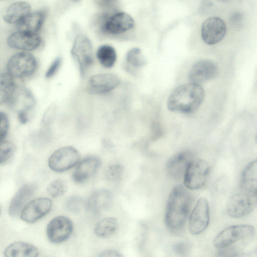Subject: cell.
I'll use <instances>...</instances> for the list:
<instances>
[{"mask_svg":"<svg viewBox=\"0 0 257 257\" xmlns=\"http://www.w3.org/2000/svg\"><path fill=\"white\" fill-rule=\"evenodd\" d=\"M243 19V16L241 13L236 12L232 14L230 17L231 24L235 26L238 27L240 25Z\"/></svg>","mask_w":257,"mask_h":257,"instance_id":"cell-39","label":"cell"},{"mask_svg":"<svg viewBox=\"0 0 257 257\" xmlns=\"http://www.w3.org/2000/svg\"><path fill=\"white\" fill-rule=\"evenodd\" d=\"M135 22L131 16L118 12L107 18L102 25V30L109 34H119L134 27Z\"/></svg>","mask_w":257,"mask_h":257,"instance_id":"cell-17","label":"cell"},{"mask_svg":"<svg viewBox=\"0 0 257 257\" xmlns=\"http://www.w3.org/2000/svg\"><path fill=\"white\" fill-rule=\"evenodd\" d=\"M38 248L25 242L17 241L10 244L5 249V257H37Z\"/></svg>","mask_w":257,"mask_h":257,"instance_id":"cell-24","label":"cell"},{"mask_svg":"<svg viewBox=\"0 0 257 257\" xmlns=\"http://www.w3.org/2000/svg\"><path fill=\"white\" fill-rule=\"evenodd\" d=\"M112 194L108 190L100 189L93 191L86 203L87 209L96 214L107 208L111 204Z\"/></svg>","mask_w":257,"mask_h":257,"instance_id":"cell-20","label":"cell"},{"mask_svg":"<svg viewBox=\"0 0 257 257\" xmlns=\"http://www.w3.org/2000/svg\"><path fill=\"white\" fill-rule=\"evenodd\" d=\"M240 187L244 193L253 196L257 193V159L244 169L240 179Z\"/></svg>","mask_w":257,"mask_h":257,"instance_id":"cell-21","label":"cell"},{"mask_svg":"<svg viewBox=\"0 0 257 257\" xmlns=\"http://www.w3.org/2000/svg\"><path fill=\"white\" fill-rule=\"evenodd\" d=\"M210 220V211L207 200L202 197L197 201L189 219V230L193 235L203 232L207 227Z\"/></svg>","mask_w":257,"mask_h":257,"instance_id":"cell-8","label":"cell"},{"mask_svg":"<svg viewBox=\"0 0 257 257\" xmlns=\"http://www.w3.org/2000/svg\"><path fill=\"white\" fill-rule=\"evenodd\" d=\"M49 240L54 243L66 240L71 235L73 224L71 220L64 216H58L52 219L47 227Z\"/></svg>","mask_w":257,"mask_h":257,"instance_id":"cell-10","label":"cell"},{"mask_svg":"<svg viewBox=\"0 0 257 257\" xmlns=\"http://www.w3.org/2000/svg\"><path fill=\"white\" fill-rule=\"evenodd\" d=\"M255 198H256V204H257V193L255 195Z\"/></svg>","mask_w":257,"mask_h":257,"instance_id":"cell-43","label":"cell"},{"mask_svg":"<svg viewBox=\"0 0 257 257\" xmlns=\"http://www.w3.org/2000/svg\"><path fill=\"white\" fill-rule=\"evenodd\" d=\"M37 67L36 58L31 53L21 52L13 55L8 59L7 72L14 78H23L31 75Z\"/></svg>","mask_w":257,"mask_h":257,"instance_id":"cell-3","label":"cell"},{"mask_svg":"<svg viewBox=\"0 0 257 257\" xmlns=\"http://www.w3.org/2000/svg\"><path fill=\"white\" fill-rule=\"evenodd\" d=\"M210 172V166L206 161L201 159H194L190 163L185 173V186L191 190L202 188L208 179Z\"/></svg>","mask_w":257,"mask_h":257,"instance_id":"cell-4","label":"cell"},{"mask_svg":"<svg viewBox=\"0 0 257 257\" xmlns=\"http://www.w3.org/2000/svg\"><path fill=\"white\" fill-rule=\"evenodd\" d=\"M119 83L120 80L115 74H98L90 77L87 84L86 90L90 94H100L110 91Z\"/></svg>","mask_w":257,"mask_h":257,"instance_id":"cell-14","label":"cell"},{"mask_svg":"<svg viewBox=\"0 0 257 257\" xmlns=\"http://www.w3.org/2000/svg\"><path fill=\"white\" fill-rule=\"evenodd\" d=\"M173 249L178 255L185 257L189 253L190 246L187 242L181 241L175 244Z\"/></svg>","mask_w":257,"mask_h":257,"instance_id":"cell-36","label":"cell"},{"mask_svg":"<svg viewBox=\"0 0 257 257\" xmlns=\"http://www.w3.org/2000/svg\"><path fill=\"white\" fill-rule=\"evenodd\" d=\"M96 57L100 64L105 68H111L116 60L114 48L109 45L100 46L97 50Z\"/></svg>","mask_w":257,"mask_h":257,"instance_id":"cell-28","label":"cell"},{"mask_svg":"<svg viewBox=\"0 0 257 257\" xmlns=\"http://www.w3.org/2000/svg\"><path fill=\"white\" fill-rule=\"evenodd\" d=\"M14 78L7 72L2 73L0 80L1 103L11 106L18 87L14 81Z\"/></svg>","mask_w":257,"mask_h":257,"instance_id":"cell-23","label":"cell"},{"mask_svg":"<svg viewBox=\"0 0 257 257\" xmlns=\"http://www.w3.org/2000/svg\"><path fill=\"white\" fill-rule=\"evenodd\" d=\"M256 204L255 196L245 193L231 196L226 205L228 214L232 217L241 218L250 213Z\"/></svg>","mask_w":257,"mask_h":257,"instance_id":"cell-9","label":"cell"},{"mask_svg":"<svg viewBox=\"0 0 257 257\" xmlns=\"http://www.w3.org/2000/svg\"><path fill=\"white\" fill-rule=\"evenodd\" d=\"M204 96V90L201 85L192 83L181 85L170 94L167 107L174 112L192 114L199 108Z\"/></svg>","mask_w":257,"mask_h":257,"instance_id":"cell-2","label":"cell"},{"mask_svg":"<svg viewBox=\"0 0 257 257\" xmlns=\"http://www.w3.org/2000/svg\"><path fill=\"white\" fill-rule=\"evenodd\" d=\"M226 32L225 22L216 17L206 19L201 27V37L208 45H214L220 42L224 37Z\"/></svg>","mask_w":257,"mask_h":257,"instance_id":"cell-11","label":"cell"},{"mask_svg":"<svg viewBox=\"0 0 257 257\" xmlns=\"http://www.w3.org/2000/svg\"><path fill=\"white\" fill-rule=\"evenodd\" d=\"M98 257H122V256L116 250L108 249L102 252Z\"/></svg>","mask_w":257,"mask_h":257,"instance_id":"cell-40","label":"cell"},{"mask_svg":"<svg viewBox=\"0 0 257 257\" xmlns=\"http://www.w3.org/2000/svg\"><path fill=\"white\" fill-rule=\"evenodd\" d=\"M255 142H256V143L257 144V133H256V134L255 135Z\"/></svg>","mask_w":257,"mask_h":257,"instance_id":"cell-42","label":"cell"},{"mask_svg":"<svg viewBox=\"0 0 257 257\" xmlns=\"http://www.w3.org/2000/svg\"><path fill=\"white\" fill-rule=\"evenodd\" d=\"M126 60L135 67H141L146 64V59L140 48H134L127 53Z\"/></svg>","mask_w":257,"mask_h":257,"instance_id":"cell-29","label":"cell"},{"mask_svg":"<svg viewBox=\"0 0 257 257\" xmlns=\"http://www.w3.org/2000/svg\"><path fill=\"white\" fill-rule=\"evenodd\" d=\"M45 18L42 11L30 12L17 25L19 30L37 33L42 28Z\"/></svg>","mask_w":257,"mask_h":257,"instance_id":"cell-25","label":"cell"},{"mask_svg":"<svg viewBox=\"0 0 257 257\" xmlns=\"http://www.w3.org/2000/svg\"><path fill=\"white\" fill-rule=\"evenodd\" d=\"M192 204L189 192L182 185H178L172 190L169 196L165 221L170 231L176 233L184 228Z\"/></svg>","mask_w":257,"mask_h":257,"instance_id":"cell-1","label":"cell"},{"mask_svg":"<svg viewBox=\"0 0 257 257\" xmlns=\"http://www.w3.org/2000/svg\"><path fill=\"white\" fill-rule=\"evenodd\" d=\"M237 250L229 246L219 248L216 254L215 257H238Z\"/></svg>","mask_w":257,"mask_h":257,"instance_id":"cell-37","label":"cell"},{"mask_svg":"<svg viewBox=\"0 0 257 257\" xmlns=\"http://www.w3.org/2000/svg\"><path fill=\"white\" fill-rule=\"evenodd\" d=\"M62 62L61 58H56L51 63L45 73V77L47 78L53 77L58 71Z\"/></svg>","mask_w":257,"mask_h":257,"instance_id":"cell-38","label":"cell"},{"mask_svg":"<svg viewBox=\"0 0 257 257\" xmlns=\"http://www.w3.org/2000/svg\"><path fill=\"white\" fill-rule=\"evenodd\" d=\"M217 72L218 68L214 62L202 60L193 65L189 71V78L191 83L200 85L213 78Z\"/></svg>","mask_w":257,"mask_h":257,"instance_id":"cell-16","label":"cell"},{"mask_svg":"<svg viewBox=\"0 0 257 257\" xmlns=\"http://www.w3.org/2000/svg\"><path fill=\"white\" fill-rule=\"evenodd\" d=\"M16 151L15 145L11 142H1L0 147V163L4 164L14 155Z\"/></svg>","mask_w":257,"mask_h":257,"instance_id":"cell-31","label":"cell"},{"mask_svg":"<svg viewBox=\"0 0 257 257\" xmlns=\"http://www.w3.org/2000/svg\"><path fill=\"white\" fill-rule=\"evenodd\" d=\"M41 43V37L37 33L22 30L12 33L7 39L10 47L27 51L37 49Z\"/></svg>","mask_w":257,"mask_h":257,"instance_id":"cell-12","label":"cell"},{"mask_svg":"<svg viewBox=\"0 0 257 257\" xmlns=\"http://www.w3.org/2000/svg\"><path fill=\"white\" fill-rule=\"evenodd\" d=\"M100 162L96 157H88L81 160L74 170L72 179L77 183H82L90 178L97 171Z\"/></svg>","mask_w":257,"mask_h":257,"instance_id":"cell-19","label":"cell"},{"mask_svg":"<svg viewBox=\"0 0 257 257\" xmlns=\"http://www.w3.org/2000/svg\"><path fill=\"white\" fill-rule=\"evenodd\" d=\"M18 117L20 122L22 124L26 123L28 120L29 118L28 116V112L25 111H20L18 112Z\"/></svg>","mask_w":257,"mask_h":257,"instance_id":"cell-41","label":"cell"},{"mask_svg":"<svg viewBox=\"0 0 257 257\" xmlns=\"http://www.w3.org/2000/svg\"><path fill=\"white\" fill-rule=\"evenodd\" d=\"M36 190L33 184H26L22 186L12 199L9 208V213L12 217L17 216L26 205V203L33 196Z\"/></svg>","mask_w":257,"mask_h":257,"instance_id":"cell-18","label":"cell"},{"mask_svg":"<svg viewBox=\"0 0 257 257\" xmlns=\"http://www.w3.org/2000/svg\"><path fill=\"white\" fill-rule=\"evenodd\" d=\"M84 204V201L81 197L73 196L67 199L65 205L69 210L72 212H77L82 209Z\"/></svg>","mask_w":257,"mask_h":257,"instance_id":"cell-33","label":"cell"},{"mask_svg":"<svg viewBox=\"0 0 257 257\" xmlns=\"http://www.w3.org/2000/svg\"><path fill=\"white\" fill-rule=\"evenodd\" d=\"M0 116L1 142H2L4 141L7 136L9 127V120L7 114L4 112L1 111Z\"/></svg>","mask_w":257,"mask_h":257,"instance_id":"cell-35","label":"cell"},{"mask_svg":"<svg viewBox=\"0 0 257 257\" xmlns=\"http://www.w3.org/2000/svg\"><path fill=\"white\" fill-rule=\"evenodd\" d=\"M35 104V100L31 92L25 88L18 87L11 107L16 109L17 112H28Z\"/></svg>","mask_w":257,"mask_h":257,"instance_id":"cell-26","label":"cell"},{"mask_svg":"<svg viewBox=\"0 0 257 257\" xmlns=\"http://www.w3.org/2000/svg\"><path fill=\"white\" fill-rule=\"evenodd\" d=\"M67 190L66 182L61 179L52 181L47 187V192L53 197H57L64 194Z\"/></svg>","mask_w":257,"mask_h":257,"instance_id":"cell-30","label":"cell"},{"mask_svg":"<svg viewBox=\"0 0 257 257\" xmlns=\"http://www.w3.org/2000/svg\"><path fill=\"white\" fill-rule=\"evenodd\" d=\"M118 227L116 218L106 217L100 220L94 227V232L99 237L107 238L114 234Z\"/></svg>","mask_w":257,"mask_h":257,"instance_id":"cell-27","label":"cell"},{"mask_svg":"<svg viewBox=\"0 0 257 257\" xmlns=\"http://www.w3.org/2000/svg\"><path fill=\"white\" fill-rule=\"evenodd\" d=\"M254 227L248 224L232 225L220 232L213 239L214 246L218 249L230 246L235 242L252 235Z\"/></svg>","mask_w":257,"mask_h":257,"instance_id":"cell-6","label":"cell"},{"mask_svg":"<svg viewBox=\"0 0 257 257\" xmlns=\"http://www.w3.org/2000/svg\"><path fill=\"white\" fill-rule=\"evenodd\" d=\"M194 159V155L191 151H184L176 153L167 162V174L173 179H180L184 176L187 167Z\"/></svg>","mask_w":257,"mask_h":257,"instance_id":"cell-15","label":"cell"},{"mask_svg":"<svg viewBox=\"0 0 257 257\" xmlns=\"http://www.w3.org/2000/svg\"><path fill=\"white\" fill-rule=\"evenodd\" d=\"M79 152L74 147L67 146L55 151L48 160V166L53 171L61 172L75 166L79 161Z\"/></svg>","mask_w":257,"mask_h":257,"instance_id":"cell-7","label":"cell"},{"mask_svg":"<svg viewBox=\"0 0 257 257\" xmlns=\"http://www.w3.org/2000/svg\"><path fill=\"white\" fill-rule=\"evenodd\" d=\"M256 251H257V249H256Z\"/></svg>","mask_w":257,"mask_h":257,"instance_id":"cell-44","label":"cell"},{"mask_svg":"<svg viewBox=\"0 0 257 257\" xmlns=\"http://www.w3.org/2000/svg\"><path fill=\"white\" fill-rule=\"evenodd\" d=\"M123 168L119 164H113L108 166L104 171L105 177L108 180L118 181L121 180Z\"/></svg>","mask_w":257,"mask_h":257,"instance_id":"cell-32","label":"cell"},{"mask_svg":"<svg viewBox=\"0 0 257 257\" xmlns=\"http://www.w3.org/2000/svg\"><path fill=\"white\" fill-rule=\"evenodd\" d=\"M30 11L31 6L29 3L16 2L7 9L4 20L7 23L18 25L30 13Z\"/></svg>","mask_w":257,"mask_h":257,"instance_id":"cell-22","label":"cell"},{"mask_svg":"<svg viewBox=\"0 0 257 257\" xmlns=\"http://www.w3.org/2000/svg\"><path fill=\"white\" fill-rule=\"evenodd\" d=\"M92 47L90 40L84 34L77 35L74 40L71 54L77 61L80 75L83 77L93 62Z\"/></svg>","mask_w":257,"mask_h":257,"instance_id":"cell-5","label":"cell"},{"mask_svg":"<svg viewBox=\"0 0 257 257\" xmlns=\"http://www.w3.org/2000/svg\"><path fill=\"white\" fill-rule=\"evenodd\" d=\"M52 201L48 198H38L26 204L21 212V219L28 223H34L50 210Z\"/></svg>","mask_w":257,"mask_h":257,"instance_id":"cell-13","label":"cell"},{"mask_svg":"<svg viewBox=\"0 0 257 257\" xmlns=\"http://www.w3.org/2000/svg\"><path fill=\"white\" fill-rule=\"evenodd\" d=\"M56 110V106L54 104L46 109L41 121V124L44 127H48L52 123L55 117Z\"/></svg>","mask_w":257,"mask_h":257,"instance_id":"cell-34","label":"cell"}]
</instances>
